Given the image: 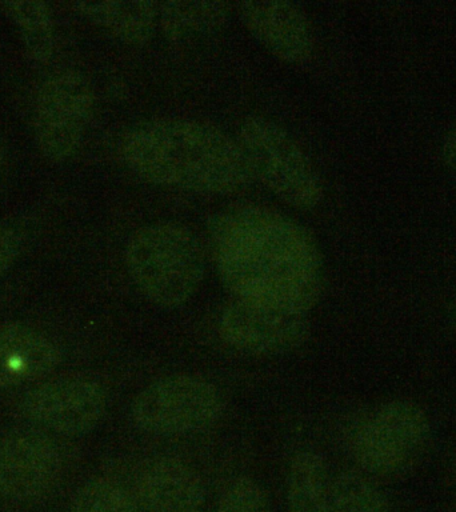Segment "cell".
<instances>
[{
  "mask_svg": "<svg viewBox=\"0 0 456 512\" xmlns=\"http://www.w3.org/2000/svg\"><path fill=\"white\" fill-rule=\"evenodd\" d=\"M60 359L59 347L42 331L23 323L0 327V390L43 378Z\"/></svg>",
  "mask_w": 456,
  "mask_h": 512,
  "instance_id": "12",
  "label": "cell"
},
{
  "mask_svg": "<svg viewBox=\"0 0 456 512\" xmlns=\"http://www.w3.org/2000/svg\"><path fill=\"white\" fill-rule=\"evenodd\" d=\"M232 12L227 2L159 3V28L170 42H188L222 30Z\"/></svg>",
  "mask_w": 456,
  "mask_h": 512,
  "instance_id": "15",
  "label": "cell"
},
{
  "mask_svg": "<svg viewBox=\"0 0 456 512\" xmlns=\"http://www.w3.org/2000/svg\"><path fill=\"white\" fill-rule=\"evenodd\" d=\"M447 323L456 332V298L452 299L446 308Z\"/></svg>",
  "mask_w": 456,
  "mask_h": 512,
  "instance_id": "23",
  "label": "cell"
},
{
  "mask_svg": "<svg viewBox=\"0 0 456 512\" xmlns=\"http://www.w3.org/2000/svg\"><path fill=\"white\" fill-rule=\"evenodd\" d=\"M22 251V238L15 228L0 226V278L19 258Z\"/></svg>",
  "mask_w": 456,
  "mask_h": 512,
  "instance_id": "21",
  "label": "cell"
},
{
  "mask_svg": "<svg viewBox=\"0 0 456 512\" xmlns=\"http://www.w3.org/2000/svg\"><path fill=\"white\" fill-rule=\"evenodd\" d=\"M331 512H388L386 496L370 479L343 471L331 480Z\"/></svg>",
  "mask_w": 456,
  "mask_h": 512,
  "instance_id": "18",
  "label": "cell"
},
{
  "mask_svg": "<svg viewBox=\"0 0 456 512\" xmlns=\"http://www.w3.org/2000/svg\"><path fill=\"white\" fill-rule=\"evenodd\" d=\"M238 14L256 40L276 58L307 62L314 52V32L302 8L290 2H243Z\"/></svg>",
  "mask_w": 456,
  "mask_h": 512,
  "instance_id": "11",
  "label": "cell"
},
{
  "mask_svg": "<svg viewBox=\"0 0 456 512\" xmlns=\"http://www.w3.org/2000/svg\"><path fill=\"white\" fill-rule=\"evenodd\" d=\"M120 155L147 182L200 194H231L252 179L238 140L195 120L134 124L120 140Z\"/></svg>",
  "mask_w": 456,
  "mask_h": 512,
  "instance_id": "2",
  "label": "cell"
},
{
  "mask_svg": "<svg viewBox=\"0 0 456 512\" xmlns=\"http://www.w3.org/2000/svg\"><path fill=\"white\" fill-rule=\"evenodd\" d=\"M440 156H442L444 166L456 171V124L444 135Z\"/></svg>",
  "mask_w": 456,
  "mask_h": 512,
  "instance_id": "22",
  "label": "cell"
},
{
  "mask_svg": "<svg viewBox=\"0 0 456 512\" xmlns=\"http://www.w3.org/2000/svg\"><path fill=\"white\" fill-rule=\"evenodd\" d=\"M126 266L132 282L155 306L178 308L198 291L206 271L202 243L180 223L148 224L131 236Z\"/></svg>",
  "mask_w": 456,
  "mask_h": 512,
  "instance_id": "3",
  "label": "cell"
},
{
  "mask_svg": "<svg viewBox=\"0 0 456 512\" xmlns=\"http://www.w3.org/2000/svg\"><path fill=\"white\" fill-rule=\"evenodd\" d=\"M238 143L252 178L288 206L311 211L323 199L318 172L290 132L263 116H248L240 124Z\"/></svg>",
  "mask_w": 456,
  "mask_h": 512,
  "instance_id": "4",
  "label": "cell"
},
{
  "mask_svg": "<svg viewBox=\"0 0 456 512\" xmlns=\"http://www.w3.org/2000/svg\"><path fill=\"white\" fill-rule=\"evenodd\" d=\"M211 238L220 279L236 299L306 314L322 296V252L294 219L235 207L216 216Z\"/></svg>",
  "mask_w": 456,
  "mask_h": 512,
  "instance_id": "1",
  "label": "cell"
},
{
  "mask_svg": "<svg viewBox=\"0 0 456 512\" xmlns=\"http://www.w3.org/2000/svg\"><path fill=\"white\" fill-rule=\"evenodd\" d=\"M431 424L418 404L392 400L372 412L356 431L354 455L370 474L403 475L423 458Z\"/></svg>",
  "mask_w": 456,
  "mask_h": 512,
  "instance_id": "5",
  "label": "cell"
},
{
  "mask_svg": "<svg viewBox=\"0 0 456 512\" xmlns=\"http://www.w3.org/2000/svg\"><path fill=\"white\" fill-rule=\"evenodd\" d=\"M74 7L83 18L131 46L150 42L159 27L156 2H79Z\"/></svg>",
  "mask_w": 456,
  "mask_h": 512,
  "instance_id": "14",
  "label": "cell"
},
{
  "mask_svg": "<svg viewBox=\"0 0 456 512\" xmlns=\"http://www.w3.org/2000/svg\"><path fill=\"white\" fill-rule=\"evenodd\" d=\"M20 407L35 426L75 438L98 426L106 414L107 394L94 379L67 376L32 388Z\"/></svg>",
  "mask_w": 456,
  "mask_h": 512,
  "instance_id": "8",
  "label": "cell"
},
{
  "mask_svg": "<svg viewBox=\"0 0 456 512\" xmlns=\"http://www.w3.org/2000/svg\"><path fill=\"white\" fill-rule=\"evenodd\" d=\"M214 512H271L270 500L259 483L243 476L227 488Z\"/></svg>",
  "mask_w": 456,
  "mask_h": 512,
  "instance_id": "20",
  "label": "cell"
},
{
  "mask_svg": "<svg viewBox=\"0 0 456 512\" xmlns=\"http://www.w3.org/2000/svg\"><path fill=\"white\" fill-rule=\"evenodd\" d=\"M287 512H331V480L322 456L299 451L287 472Z\"/></svg>",
  "mask_w": 456,
  "mask_h": 512,
  "instance_id": "16",
  "label": "cell"
},
{
  "mask_svg": "<svg viewBox=\"0 0 456 512\" xmlns=\"http://www.w3.org/2000/svg\"><path fill=\"white\" fill-rule=\"evenodd\" d=\"M140 503L147 512H202L204 488L198 474L182 460H154L140 472Z\"/></svg>",
  "mask_w": 456,
  "mask_h": 512,
  "instance_id": "13",
  "label": "cell"
},
{
  "mask_svg": "<svg viewBox=\"0 0 456 512\" xmlns=\"http://www.w3.org/2000/svg\"><path fill=\"white\" fill-rule=\"evenodd\" d=\"M63 470L59 444L39 428H20L0 440V492L16 502L50 494Z\"/></svg>",
  "mask_w": 456,
  "mask_h": 512,
  "instance_id": "10",
  "label": "cell"
},
{
  "mask_svg": "<svg viewBox=\"0 0 456 512\" xmlns=\"http://www.w3.org/2000/svg\"><path fill=\"white\" fill-rule=\"evenodd\" d=\"M68 512H138L130 492L110 479H92L76 492Z\"/></svg>",
  "mask_w": 456,
  "mask_h": 512,
  "instance_id": "19",
  "label": "cell"
},
{
  "mask_svg": "<svg viewBox=\"0 0 456 512\" xmlns=\"http://www.w3.org/2000/svg\"><path fill=\"white\" fill-rule=\"evenodd\" d=\"M223 410L222 395L200 376L178 374L156 380L131 404L135 426L147 434H188L210 426Z\"/></svg>",
  "mask_w": 456,
  "mask_h": 512,
  "instance_id": "6",
  "label": "cell"
},
{
  "mask_svg": "<svg viewBox=\"0 0 456 512\" xmlns=\"http://www.w3.org/2000/svg\"><path fill=\"white\" fill-rule=\"evenodd\" d=\"M4 162H6V144H4L2 135H0V168L3 167Z\"/></svg>",
  "mask_w": 456,
  "mask_h": 512,
  "instance_id": "24",
  "label": "cell"
},
{
  "mask_svg": "<svg viewBox=\"0 0 456 512\" xmlns=\"http://www.w3.org/2000/svg\"><path fill=\"white\" fill-rule=\"evenodd\" d=\"M219 332L236 350L255 355H282L306 343L310 323L303 312L236 299L222 312Z\"/></svg>",
  "mask_w": 456,
  "mask_h": 512,
  "instance_id": "9",
  "label": "cell"
},
{
  "mask_svg": "<svg viewBox=\"0 0 456 512\" xmlns=\"http://www.w3.org/2000/svg\"><path fill=\"white\" fill-rule=\"evenodd\" d=\"M95 110L88 79L67 70L50 76L35 103L34 134L44 158L64 162L78 151Z\"/></svg>",
  "mask_w": 456,
  "mask_h": 512,
  "instance_id": "7",
  "label": "cell"
},
{
  "mask_svg": "<svg viewBox=\"0 0 456 512\" xmlns=\"http://www.w3.org/2000/svg\"><path fill=\"white\" fill-rule=\"evenodd\" d=\"M22 36L27 54L36 62H48L55 50L54 18L48 4L18 0L4 3Z\"/></svg>",
  "mask_w": 456,
  "mask_h": 512,
  "instance_id": "17",
  "label": "cell"
}]
</instances>
